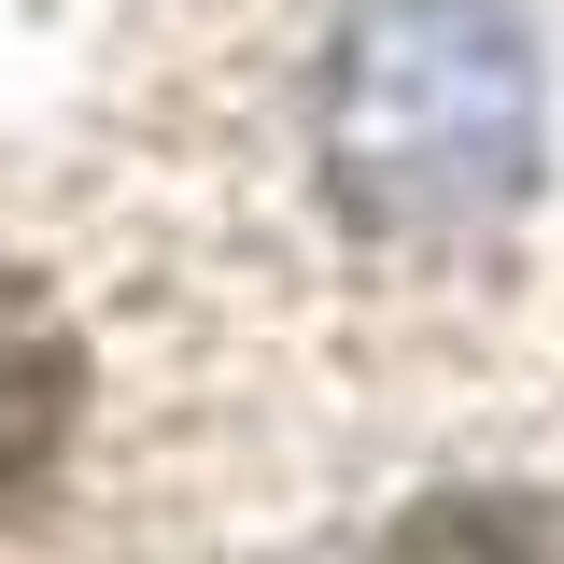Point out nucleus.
Segmentation results:
<instances>
[{"instance_id": "f257e3e1", "label": "nucleus", "mask_w": 564, "mask_h": 564, "mask_svg": "<svg viewBox=\"0 0 564 564\" xmlns=\"http://www.w3.org/2000/svg\"><path fill=\"white\" fill-rule=\"evenodd\" d=\"M325 170L367 226H466L536 184V43L508 0H367L325 57Z\"/></svg>"}, {"instance_id": "f03ea898", "label": "nucleus", "mask_w": 564, "mask_h": 564, "mask_svg": "<svg viewBox=\"0 0 564 564\" xmlns=\"http://www.w3.org/2000/svg\"><path fill=\"white\" fill-rule=\"evenodd\" d=\"M70 395H85V367H70V325H57V311H43L14 269H0V494H29L43 466H57Z\"/></svg>"}, {"instance_id": "7ed1b4c3", "label": "nucleus", "mask_w": 564, "mask_h": 564, "mask_svg": "<svg viewBox=\"0 0 564 564\" xmlns=\"http://www.w3.org/2000/svg\"><path fill=\"white\" fill-rule=\"evenodd\" d=\"M367 564H564V494H437Z\"/></svg>"}]
</instances>
